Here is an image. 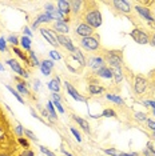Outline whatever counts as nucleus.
<instances>
[{"instance_id":"34","label":"nucleus","mask_w":155,"mask_h":156,"mask_svg":"<svg viewBox=\"0 0 155 156\" xmlns=\"http://www.w3.org/2000/svg\"><path fill=\"white\" fill-rule=\"evenodd\" d=\"M39 68H40L41 73H43L44 76H50V75H51V71H52V69H51V68H48V67L45 66V64H43L41 62H40V67H39Z\"/></svg>"},{"instance_id":"8","label":"nucleus","mask_w":155,"mask_h":156,"mask_svg":"<svg viewBox=\"0 0 155 156\" xmlns=\"http://www.w3.org/2000/svg\"><path fill=\"white\" fill-rule=\"evenodd\" d=\"M64 87H66L67 92H68V95L72 99H75V100H78V101H82V103H86L87 101V99L84 98V96H82V95H80L79 92H78L75 88L72 87V84L70 83V81H64Z\"/></svg>"},{"instance_id":"47","label":"nucleus","mask_w":155,"mask_h":156,"mask_svg":"<svg viewBox=\"0 0 155 156\" xmlns=\"http://www.w3.org/2000/svg\"><path fill=\"white\" fill-rule=\"evenodd\" d=\"M39 148H40V151L43 152V154H45L47 156H56V155H54V154H52L51 151H48V150H47V148H45V147H43V145H40V147H39Z\"/></svg>"},{"instance_id":"39","label":"nucleus","mask_w":155,"mask_h":156,"mask_svg":"<svg viewBox=\"0 0 155 156\" xmlns=\"http://www.w3.org/2000/svg\"><path fill=\"white\" fill-rule=\"evenodd\" d=\"M24 135L28 137V139H31V140H34V141H38V137H36V135H35L34 132H31L30 129H24Z\"/></svg>"},{"instance_id":"2","label":"nucleus","mask_w":155,"mask_h":156,"mask_svg":"<svg viewBox=\"0 0 155 156\" xmlns=\"http://www.w3.org/2000/svg\"><path fill=\"white\" fill-rule=\"evenodd\" d=\"M106 62L110 64L111 68H122L123 58L121 51H108L106 54Z\"/></svg>"},{"instance_id":"12","label":"nucleus","mask_w":155,"mask_h":156,"mask_svg":"<svg viewBox=\"0 0 155 156\" xmlns=\"http://www.w3.org/2000/svg\"><path fill=\"white\" fill-rule=\"evenodd\" d=\"M135 9H136V12H138L139 15L142 16L144 20H146V22H149V23H153L154 22V16H153V13H151V11H150L149 8H146V7H142V5H136Z\"/></svg>"},{"instance_id":"51","label":"nucleus","mask_w":155,"mask_h":156,"mask_svg":"<svg viewBox=\"0 0 155 156\" xmlns=\"http://www.w3.org/2000/svg\"><path fill=\"white\" fill-rule=\"evenodd\" d=\"M22 156H35V154H34L32 151H30V150H26V151H24L23 154H22Z\"/></svg>"},{"instance_id":"57","label":"nucleus","mask_w":155,"mask_h":156,"mask_svg":"<svg viewBox=\"0 0 155 156\" xmlns=\"http://www.w3.org/2000/svg\"><path fill=\"white\" fill-rule=\"evenodd\" d=\"M153 115H155V109H153Z\"/></svg>"},{"instance_id":"21","label":"nucleus","mask_w":155,"mask_h":156,"mask_svg":"<svg viewBox=\"0 0 155 156\" xmlns=\"http://www.w3.org/2000/svg\"><path fill=\"white\" fill-rule=\"evenodd\" d=\"M31 44H32V41H31V37L24 36V35L20 37V45H22L23 49H26V51L30 52L31 51Z\"/></svg>"},{"instance_id":"33","label":"nucleus","mask_w":155,"mask_h":156,"mask_svg":"<svg viewBox=\"0 0 155 156\" xmlns=\"http://www.w3.org/2000/svg\"><path fill=\"white\" fill-rule=\"evenodd\" d=\"M134 118H135L138 122H147V115L144 112H135V115H134Z\"/></svg>"},{"instance_id":"24","label":"nucleus","mask_w":155,"mask_h":156,"mask_svg":"<svg viewBox=\"0 0 155 156\" xmlns=\"http://www.w3.org/2000/svg\"><path fill=\"white\" fill-rule=\"evenodd\" d=\"M72 58L75 59L80 66H86V64H87V63H86V58H84L83 54L79 51V49H75V52L72 54Z\"/></svg>"},{"instance_id":"15","label":"nucleus","mask_w":155,"mask_h":156,"mask_svg":"<svg viewBox=\"0 0 155 156\" xmlns=\"http://www.w3.org/2000/svg\"><path fill=\"white\" fill-rule=\"evenodd\" d=\"M47 87L52 94H59V91H60V79H59L58 76L54 77L51 81H48Z\"/></svg>"},{"instance_id":"32","label":"nucleus","mask_w":155,"mask_h":156,"mask_svg":"<svg viewBox=\"0 0 155 156\" xmlns=\"http://www.w3.org/2000/svg\"><path fill=\"white\" fill-rule=\"evenodd\" d=\"M103 151H104V154H107L110 156H121V154H122L121 151L115 150V148H104Z\"/></svg>"},{"instance_id":"26","label":"nucleus","mask_w":155,"mask_h":156,"mask_svg":"<svg viewBox=\"0 0 155 156\" xmlns=\"http://www.w3.org/2000/svg\"><path fill=\"white\" fill-rule=\"evenodd\" d=\"M83 5V2H80V0H72V2H70V7H71V12L74 13H78L80 11V7Z\"/></svg>"},{"instance_id":"56","label":"nucleus","mask_w":155,"mask_h":156,"mask_svg":"<svg viewBox=\"0 0 155 156\" xmlns=\"http://www.w3.org/2000/svg\"><path fill=\"white\" fill-rule=\"evenodd\" d=\"M153 139L155 140V131H154V132H153Z\"/></svg>"},{"instance_id":"50","label":"nucleus","mask_w":155,"mask_h":156,"mask_svg":"<svg viewBox=\"0 0 155 156\" xmlns=\"http://www.w3.org/2000/svg\"><path fill=\"white\" fill-rule=\"evenodd\" d=\"M31 115H32V118H35V119H38V120H39V122H43V119H41V118H40V116H39V115H38V113H36V112H35V111H34V109H31Z\"/></svg>"},{"instance_id":"53","label":"nucleus","mask_w":155,"mask_h":156,"mask_svg":"<svg viewBox=\"0 0 155 156\" xmlns=\"http://www.w3.org/2000/svg\"><path fill=\"white\" fill-rule=\"evenodd\" d=\"M19 141H20V143H22V144L24 145V147H28V143H27V141H26V140H23V139H22V137H19Z\"/></svg>"},{"instance_id":"20","label":"nucleus","mask_w":155,"mask_h":156,"mask_svg":"<svg viewBox=\"0 0 155 156\" xmlns=\"http://www.w3.org/2000/svg\"><path fill=\"white\" fill-rule=\"evenodd\" d=\"M72 119L75 120L78 124H79V127H80V128H82L83 131H86L87 133H90V124H88V122H87V120H84V119H82V118H78V116H75V115L72 116Z\"/></svg>"},{"instance_id":"9","label":"nucleus","mask_w":155,"mask_h":156,"mask_svg":"<svg viewBox=\"0 0 155 156\" xmlns=\"http://www.w3.org/2000/svg\"><path fill=\"white\" fill-rule=\"evenodd\" d=\"M58 41H59V45H63L64 48H67V51L70 52H75V45H74L72 40L70 39L68 36H66V35H58Z\"/></svg>"},{"instance_id":"13","label":"nucleus","mask_w":155,"mask_h":156,"mask_svg":"<svg viewBox=\"0 0 155 156\" xmlns=\"http://www.w3.org/2000/svg\"><path fill=\"white\" fill-rule=\"evenodd\" d=\"M112 5H114L118 11H121L122 13H130V12H131L130 3L124 2V0H115V2H112Z\"/></svg>"},{"instance_id":"58","label":"nucleus","mask_w":155,"mask_h":156,"mask_svg":"<svg viewBox=\"0 0 155 156\" xmlns=\"http://www.w3.org/2000/svg\"><path fill=\"white\" fill-rule=\"evenodd\" d=\"M0 156H7V155H0Z\"/></svg>"},{"instance_id":"23","label":"nucleus","mask_w":155,"mask_h":156,"mask_svg":"<svg viewBox=\"0 0 155 156\" xmlns=\"http://www.w3.org/2000/svg\"><path fill=\"white\" fill-rule=\"evenodd\" d=\"M106 99H107V100H110V101H112V103H115V104L124 105V101H123V99H122L121 96H118V95L107 94V95H106Z\"/></svg>"},{"instance_id":"49","label":"nucleus","mask_w":155,"mask_h":156,"mask_svg":"<svg viewBox=\"0 0 155 156\" xmlns=\"http://www.w3.org/2000/svg\"><path fill=\"white\" fill-rule=\"evenodd\" d=\"M51 100L52 101H62V98L59 96V94H51Z\"/></svg>"},{"instance_id":"25","label":"nucleus","mask_w":155,"mask_h":156,"mask_svg":"<svg viewBox=\"0 0 155 156\" xmlns=\"http://www.w3.org/2000/svg\"><path fill=\"white\" fill-rule=\"evenodd\" d=\"M28 63H30L31 66H34V67H40V62H39L38 56L35 55L34 51L28 52Z\"/></svg>"},{"instance_id":"30","label":"nucleus","mask_w":155,"mask_h":156,"mask_svg":"<svg viewBox=\"0 0 155 156\" xmlns=\"http://www.w3.org/2000/svg\"><path fill=\"white\" fill-rule=\"evenodd\" d=\"M102 116H103V118H116V112L111 108H106L104 111L102 112Z\"/></svg>"},{"instance_id":"44","label":"nucleus","mask_w":155,"mask_h":156,"mask_svg":"<svg viewBox=\"0 0 155 156\" xmlns=\"http://www.w3.org/2000/svg\"><path fill=\"white\" fill-rule=\"evenodd\" d=\"M143 104L146 105V107H150V108L155 109V99H153V100H144Z\"/></svg>"},{"instance_id":"40","label":"nucleus","mask_w":155,"mask_h":156,"mask_svg":"<svg viewBox=\"0 0 155 156\" xmlns=\"http://www.w3.org/2000/svg\"><path fill=\"white\" fill-rule=\"evenodd\" d=\"M15 133H16L19 137H22L23 135H24V127L20 126V124H17V126L15 127Z\"/></svg>"},{"instance_id":"41","label":"nucleus","mask_w":155,"mask_h":156,"mask_svg":"<svg viewBox=\"0 0 155 156\" xmlns=\"http://www.w3.org/2000/svg\"><path fill=\"white\" fill-rule=\"evenodd\" d=\"M143 155L144 156H155V152H154V148L151 147V145L149 144V147L146 148V150L143 151Z\"/></svg>"},{"instance_id":"52","label":"nucleus","mask_w":155,"mask_h":156,"mask_svg":"<svg viewBox=\"0 0 155 156\" xmlns=\"http://www.w3.org/2000/svg\"><path fill=\"white\" fill-rule=\"evenodd\" d=\"M149 43H150L151 45H153V47H155V34L153 35V37L150 39V41H149Z\"/></svg>"},{"instance_id":"11","label":"nucleus","mask_w":155,"mask_h":156,"mask_svg":"<svg viewBox=\"0 0 155 156\" xmlns=\"http://www.w3.org/2000/svg\"><path fill=\"white\" fill-rule=\"evenodd\" d=\"M147 88V81L144 77L142 76H136L135 77V83H134V90H135L136 94H143Z\"/></svg>"},{"instance_id":"27","label":"nucleus","mask_w":155,"mask_h":156,"mask_svg":"<svg viewBox=\"0 0 155 156\" xmlns=\"http://www.w3.org/2000/svg\"><path fill=\"white\" fill-rule=\"evenodd\" d=\"M5 88H7V90H8L9 92H11V94L13 95V96H15V99H16L17 101H19V103H22V104H24V99L22 98V95H20L19 92H17V91L15 90V88H12L11 86H9V84H7Z\"/></svg>"},{"instance_id":"10","label":"nucleus","mask_w":155,"mask_h":156,"mask_svg":"<svg viewBox=\"0 0 155 156\" xmlns=\"http://www.w3.org/2000/svg\"><path fill=\"white\" fill-rule=\"evenodd\" d=\"M104 63H106L104 58H102V56H92V58L88 59V63H87V64H88L91 68H92L95 72H96L99 68L104 67Z\"/></svg>"},{"instance_id":"29","label":"nucleus","mask_w":155,"mask_h":156,"mask_svg":"<svg viewBox=\"0 0 155 156\" xmlns=\"http://www.w3.org/2000/svg\"><path fill=\"white\" fill-rule=\"evenodd\" d=\"M45 109H47V111L50 112L51 118L54 119V120L58 119V116H56V109H55V107H54V104H52V101H51V100L47 103V107H45Z\"/></svg>"},{"instance_id":"6","label":"nucleus","mask_w":155,"mask_h":156,"mask_svg":"<svg viewBox=\"0 0 155 156\" xmlns=\"http://www.w3.org/2000/svg\"><path fill=\"white\" fill-rule=\"evenodd\" d=\"M75 34L78 35V36H80L82 39L83 37H90V36H92L94 30L88 26V24L80 23V24H78L76 28H75Z\"/></svg>"},{"instance_id":"7","label":"nucleus","mask_w":155,"mask_h":156,"mask_svg":"<svg viewBox=\"0 0 155 156\" xmlns=\"http://www.w3.org/2000/svg\"><path fill=\"white\" fill-rule=\"evenodd\" d=\"M5 63H7V64H8L9 67H11V69L13 71V72L17 73V75H20L22 77H24V79H27V77L30 76V75H28V72H27V71H24V69L22 68V67H20V64L16 62L15 59H8Z\"/></svg>"},{"instance_id":"35","label":"nucleus","mask_w":155,"mask_h":156,"mask_svg":"<svg viewBox=\"0 0 155 156\" xmlns=\"http://www.w3.org/2000/svg\"><path fill=\"white\" fill-rule=\"evenodd\" d=\"M12 49H13V52H15V54H16L17 56H19V58H20V59H22V60H23V62H26V63H28V58H27V56H26V55H24V54H23V52H22V51H20V49H19V48L13 47Z\"/></svg>"},{"instance_id":"36","label":"nucleus","mask_w":155,"mask_h":156,"mask_svg":"<svg viewBox=\"0 0 155 156\" xmlns=\"http://www.w3.org/2000/svg\"><path fill=\"white\" fill-rule=\"evenodd\" d=\"M48 54H50V58H51V60H60L62 59V55L59 54L58 51H56V49H52V51H50L48 52Z\"/></svg>"},{"instance_id":"28","label":"nucleus","mask_w":155,"mask_h":156,"mask_svg":"<svg viewBox=\"0 0 155 156\" xmlns=\"http://www.w3.org/2000/svg\"><path fill=\"white\" fill-rule=\"evenodd\" d=\"M16 91L19 92L20 95H23V96H30V91H28L26 84H23V83H17L16 84Z\"/></svg>"},{"instance_id":"1","label":"nucleus","mask_w":155,"mask_h":156,"mask_svg":"<svg viewBox=\"0 0 155 156\" xmlns=\"http://www.w3.org/2000/svg\"><path fill=\"white\" fill-rule=\"evenodd\" d=\"M84 20H86V24H88L92 30L99 28L102 26V13L99 12V9H91L86 13Z\"/></svg>"},{"instance_id":"4","label":"nucleus","mask_w":155,"mask_h":156,"mask_svg":"<svg viewBox=\"0 0 155 156\" xmlns=\"http://www.w3.org/2000/svg\"><path fill=\"white\" fill-rule=\"evenodd\" d=\"M39 31H40V35H41V36H43L51 45H54V47H59L58 35H56L54 31L50 30V28H40Z\"/></svg>"},{"instance_id":"38","label":"nucleus","mask_w":155,"mask_h":156,"mask_svg":"<svg viewBox=\"0 0 155 156\" xmlns=\"http://www.w3.org/2000/svg\"><path fill=\"white\" fill-rule=\"evenodd\" d=\"M5 51H7V39L0 36V52H5Z\"/></svg>"},{"instance_id":"18","label":"nucleus","mask_w":155,"mask_h":156,"mask_svg":"<svg viewBox=\"0 0 155 156\" xmlns=\"http://www.w3.org/2000/svg\"><path fill=\"white\" fill-rule=\"evenodd\" d=\"M54 30H56L60 35H64V34L70 32V27H68V24H67L66 22H55Z\"/></svg>"},{"instance_id":"19","label":"nucleus","mask_w":155,"mask_h":156,"mask_svg":"<svg viewBox=\"0 0 155 156\" xmlns=\"http://www.w3.org/2000/svg\"><path fill=\"white\" fill-rule=\"evenodd\" d=\"M112 69V76H114V80L116 84H121L123 79H124V75H123V69L122 68H111Z\"/></svg>"},{"instance_id":"14","label":"nucleus","mask_w":155,"mask_h":156,"mask_svg":"<svg viewBox=\"0 0 155 156\" xmlns=\"http://www.w3.org/2000/svg\"><path fill=\"white\" fill-rule=\"evenodd\" d=\"M58 11L60 12L63 16H68L70 12H71L70 2H67V0H59L58 2Z\"/></svg>"},{"instance_id":"31","label":"nucleus","mask_w":155,"mask_h":156,"mask_svg":"<svg viewBox=\"0 0 155 156\" xmlns=\"http://www.w3.org/2000/svg\"><path fill=\"white\" fill-rule=\"evenodd\" d=\"M7 43H11V44L13 45V47H16V45L20 43V40L17 39L16 35H9V36L7 37Z\"/></svg>"},{"instance_id":"54","label":"nucleus","mask_w":155,"mask_h":156,"mask_svg":"<svg viewBox=\"0 0 155 156\" xmlns=\"http://www.w3.org/2000/svg\"><path fill=\"white\" fill-rule=\"evenodd\" d=\"M62 152H63V154H64L66 156H74L72 154H70V152H68V151H66V150H64V148H62Z\"/></svg>"},{"instance_id":"22","label":"nucleus","mask_w":155,"mask_h":156,"mask_svg":"<svg viewBox=\"0 0 155 156\" xmlns=\"http://www.w3.org/2000/svg\"><path fill=\"white\" fill-rule=\"evenodd\" d=\"M88 92L91 95H100L104 92V88L100 87L99 84H90L88 86Z\"/></svg>"},{"instance_id":"48","label":"nucleus","mask_w":155,"mask_h":156,"mask_svg":"<svg viewBox=\"0 0 155 156\" xmlns=\"http://www.w3.org/2000/svg\"><path fill=\"white\" fill-rule=\"evenodd\" d=\"M34 90L36 91V92L40 90V80H39V79H35L34 80Z\"/></svg>"},{"instance_id":"5","label":"nucleus","mask_w":155,"mask_h":156,"mask_svg":"<svg viewBox=\"0 0 155 156\" xmlns=\"http://www.w3.org/2000/svg\"><path fill=\"white\" fill-rule=\"evenodd\" d=\"M130 36L134 39V41H135V43L142 44V45L147 44L150 41V39H149V36H147V34L144 32V31H142V30H138V28L132 30L131 32H130Z\"/></svg>"},{"instance_id":"55","label":"nucleus","mask_w":155,"mask_h":156,"mask_svg":"<svg viewBox=\"0 0 155 156\" xmlns=\"http://www.w3.org/2000/svg\"><path fill=\"white\" fill-rule=\"evenodd\" d=\"M0 71H4V66L3 64H0Z\"/></svg>"},{"instance_id":"3","label":"nucleus","mask_w":155,"mask_h":156,"mask_svg":"<svg viewBox=\"0 0 155 156\" xmlns=\"http://www.w3.org/2000/svg\"><path fill=\"white\" fill-rule=\"evenodd\" d=\"M80 45H82V48L86 49V51H96V49H99L100 43L96 37L90 36V37L80 39Z\"/></svg>"},{"instance_id":"17","label":"nucleus","mask_w":155,"mask_h":156,"mask_svg":"<svg viewBox=\"0 0 155 156\" xmlns=\"http://www.w3.org/2000/svg\"><path fill=\"white\" fill-rule=\"evenodd\" d=\"M96 75L99 76V77H103V79H112V69L111 68H108L107 66H104V67H102V68H99L96 71Z\"/></svg>"},{"instance_id":"43","label":"nucleus","mask_w":155,"mask_h":156,"mask_svg":"<svg viewBox=\"0 0 155 156\" xmlns=\"http://www.w3.org/2000/svg\"><path fill=\"white\" fill-rule=\"evenodd\" d=\"M41 63H43V64H45V66H47L48 67V68H54V66H55V63H54V60H51V59H44L43 60V62H41Z\"/></svg>"},{"instance_id":"37","label":"nucleus","mask_w":155,"mask_h":156,"mask_svg":"<svg viewBox=\"0 0 155 156\" xmlns=\"http://www.w3.org/2000/svg\"><path fill=\"white\" fill-rule=\"evenodd\" d=\"M70 131H71V133L74 135V136H75V139L80 143V141H82V135H80L79 131H78L76 128H74V127H71V128H70Z\"/></svg>"},{"instance_id":"46","label":"nucleus","mask_w":155,"mask_h":156,"mask_svg":"<svg viewBox=\"0 0 155 156\" xmlns=\"http://www.w3.org/2000/svg\"><path fill=\"white\" fill-rule=\"evenodd\" d=\"M147 127H149V129H151L154 132L155 131V122L151 119H147Z\"/></svg>"},{"instance_id":"42","label":"nucleus","mask_w":155,"mask_h":156,"mask_svg":"<svg viewBox=\"0 0 155 156\" xmlns=\"http://www.w3.org/2000/svg\"><path fill=\"white\" fill-rule=\"evenodd\" d=\"M52 104H54L55 109H58V111H59V113H64V108L62 107V103L60 101H52Z\"/></svg>"},{"instance_id":"45","label":"nucleus","mask_w":155,"mask_h":156,"mask_svg":"<svg viewBox=\"0 0 155 156\" xmlns=\"http://www.w3.org/2000/svg\"><path fill=\"white\" fill-rule=\"evenodd\" d=\"M23 35L24 36H28V37H32V31H31V28L30 27H24Z\"/></svg>"},{"instance_id":"16","label":"nucleus","mask_w":155,"mask_h":156,"mask_svg":"<svg viewBox=\"0 0 155 156\" xmlns=\"http://www.w3.org/2000/svg\"><path fill=\"white\" fill-rule=\"evenodd\" d=\"M51 22V17H50V15L48 13H41V15H39L38 17H36V20L34 22V24H32V30H36V28L39 27V24H41V23H50Z\"/></svg>"}]
</instances>
